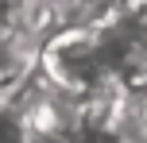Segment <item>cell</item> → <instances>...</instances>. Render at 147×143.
Segmentation results:
<instances>
[{"label": "cell", "instance_id": "1", "mask_svg": "<svg viewBox=\"0 0 147 143\" xmlns=\"http://www.w3.org/2000/svg\"><path fill=\"white\" fill-rule=\"evenodd\" d=\"M39 70L70 93H93L112 81L93 27H54L39 50Z\"/></svg>", "mask_w": 147, "mask_h": 143}]
</instances>
